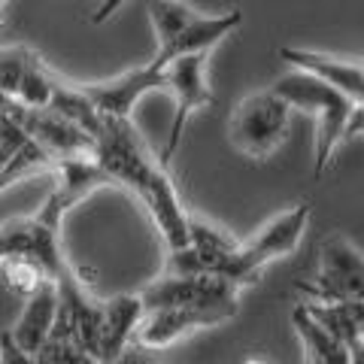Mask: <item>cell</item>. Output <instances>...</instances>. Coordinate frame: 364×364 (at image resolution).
<instances>
[{
	"label": "cell",
	"mask_w": 364,
	"mask_h": 364,
	"mask_svg": "<svg viewBox=\"0 0 364 364\" xmlns=\"http://www.w3.org/2000/svg\"><path fill=\"white\" fill-rule=\"evenodd\" d=\"M95 161L112 186L128 188L140 200L161 234L167 252H179L188 246V210L182 207L167 167L149 152L131 119L100 122V134L95 136Z\"/></svg>",
	"instance_id": "cell-1"
},
{
	"label": "cell",
	"mask_w": 364,
	"mask_h": 364,
	"mask_svg": "<svg viewBox=\"0 0 364 364\" xmlns=\"http://www.w3.org/2000/svg\"><path fill=\"white\" fill-rule=\"evenodd\" d=\"M270 91L277 97H282L289 104V109H306L316 119V143H313V173L322 176L331 158L337 152V146L346 140V124L352 119V104L349 97H343L331 85L318 82L316 76L289 70L286 76H279L270 85Z\"/></svg>",
	"instance_id": "cell-2"
},
{
	"label": "cell",
	"mask_w": 364,
	"mask_h": 364,
	"mask_svg": "<svg viewBox=\"0 0 364 364\" xmlns=\"http://www.w3.org/2000/svg\"><path fill=\"white\" fill-rule=\"evenodd\" d=\"M306 225H310V203H294V207L277 213L249 240L237 243L231 258L219 270V279L231 282L234 289L252 286L273 261L294 255V249L304 240Z\"/></svg>",
	"instance_id": "cell-3"
},
{
	"label": "cell",
	"mask_w": 364,
	"mask_h": 364,
	"mask_svg": "<svg viewBox=\"0 0 364 364\" xmlns=\"http://www.w3.org/2000/svg\"><path fill=\"white\" fill-rule=\"evenodd\" d=\"M61 228H64V215L55 213L46 200L37 213L4 222L0 225V264L13 258L33 261L58 286L73 270L61 243Z\"/></svg>",
	"instance_id": "cell-4"
},
{
	"label": "cell",
	"mask_w": 364,
	"mask_h": 364,
	"mask_svg": "<svg viewBox=\"0 0 364 364\" xmlns=\"http://www.w3.org/2000/svg\"><path fill=\"white\" fill-rule=\"evenodd\" d=\"M298 291L304 304H361L364 301V252L343 234L325 237L318 246V270Z\"/></svg>",
	"instance_id": "cell-5"
},
{
	"label": "cell",
	"mask_w": 364,
	"mask_h": 364,
	"mask_svg": "<svg viewBox=\"0 0 364 364\" xmlns=\"http://www.w3.org/2000/svg\"><path fill=\"white\" fill-rule=\"evenodd\" d=\"M289 116H291L289 104L273 95L270 88L255 91V95H246L237 104L231 122H228V136H231L237 152L261 161L270 152H277L282 140H286Z\"/></svg>",
	"instance_id": "cell-6"
},
{
	"label": "cell",
	"mask_w": 364,
	"mask_h": 364,
	"mask_svg": "<svg viewBox=\"0 0 364 364\" xmlns=\"http://www.w3.org/2000/svg\"><path fill=\"white\" fill-rule=\"evenodd\" d=\"M164 91H170V97H173V122H170V134H167V143L161 155H158V161L170 167L191 112L210 109L215 100L213 88L207 82V55H188V58L170 61L164 67Z\"/></svg>",
	"instance_id": "cell-7"
},
{
	"label": "cell",
	"mask_w": 364,
	"mask_h": 364,
	"mask_svg": "<svg viewBox=\"0 0 364 364\" xmlns=\"http://www.w3.org/2000/svg\"><path fill=\"white\" fill-rule=\"evenodd\" d=\"M146 310H164V306H222V310H240V289L210 273L195 277H158L152 286L140 291Z\"/></svg>",
	"instance_id": "cell-8"
},
{
	"label": "cell",
	"mask_w": 364,
	"mask_h": 364,
	"mask_svg": "<svg viewBox=\"0 0 364 364\" xmlns=\"http://www.w3.org/2000/svg\"><path fill=\"white\" fill-rule=\"evenodd\" d=\"M82 95L88 97V104L95 107V112L100 116V122H124L131 119L134 107L140 104L146 95L152 91H164V70L149 61L143 67H134V70H124L112 79H97V82H79Z\"/></svg>",
	"instance_id": "cell-9"
},
{
	"label": "cell",
	"mask_w": 364,
	"mask_h": 364,
	"mask_svg": "<svg viewBox=\"0 0 364 364\" xmlns=\"http://www.w3.org/2000/svg\"><path fill=\"white\" fill-rule=\"evenodd\" d=\"M237 310H222V306H164V310H146L134 343L140 349L158 352L179 343L182 337H191L222 322H231Z\"/></svg>",
	"instance_id": "cell-10"
},
{
	"label": "cell",
	"mask_w": 364,
	"mask_h": 364,
	"mask_svg": "<svg viewBox=\"0 0 364 364\" xmlns=\"http://www.w3.org/2000/svg\"><path fill=\"white\" fill-rule=\"evenodd\" d=\"M143 316H146V306L140 294H116V298L104 301L97 337H95V355L91 358L97 364H116L134 343Z\"/></svg>",
	"instance_id": "cell-11"
},
{
	"label": "cell",
	"mask_w": 364,
	"mask_h": 364,
	"mask_svg": "<svg viewBox=\"0 0 364 364\" xmlns=\"http://www.w3.org/2000/svg\"><path fill=\"white\" fill-rule=\"evenodd\" d=\"M243 25V9H231V13H215V16H207V13H198L195 21H188L173 40H167L164 46L155 49V58L152 64L158 70H164L170 61L176 58H188V55H210L215 46H219L225 37Z\"/></svg>",
	"instance_id": "cell-12"
},
{
	"label": "cell",
	"mask_w": 364,
	"mask_h": 364,
	"mask_svg": "<svg viewBox=\"0 0 364 364\" xmlns=\"http://www.w3.org/2000/svg\"><path fill=\"white\" fill-rule=\"evenodd\" d=\"M279 58L286 61L291 70L310 73L318 82L331 85L343 97H349L352 104H364V67L361 61L340 58V55L316 52V49H298V46H282Z\"/></svg>",
	"instance_id": "cell-13"
},
{
	"label": "cell",
	"mask_w": 364,
	"mask_h": 364,
	"mask_svg": "<svg viewBox=\"0 0 364 364\" xmlns=\"http://www.w3.org/2000/svg\"><path fill=\"white\" fill-rule=\"evenodd\" d=\"M52 191L46 203L61 213L67 219L76 203H82L85 198H91L95 191L112 186L109 176L100 170V164L95 161V155H79V158H61L58 164L52 167Z\"/></svg>",
	"instance_id": "cell-14"
},
{
	"label": "cell",
	"mask_w": 364,
	"mask_h": 364,
	"mask_svg": "<svg viewBox=\"0 0 364 364\" xmlns=\"http://www.w3.org/2000/svg\"><path fill=\"white\" fill-rule=\"evenodd\" d=\"M55 322H58V286L55 282H43L37 291L25 298V306H21L16 325L6 328V334L13 337V343L21 352H28L33 358L40 346L49 340V334L55 331Z\"/></svg>",
	"instance_id": "cell-15"
},
{
	"label": "cell",
	"mask_w": 364,
	"mask_h": 364,
	"mask_svg": "<svg viewBox=\"0 0 364 364\" xmlns=\"http://www.w3.org/2000/svg\"><path fill=\"white\" fill-rule=\"evenodd\" d=\"M146 13H149V25L155 33V49L164 46L167 40H173L188 21L198 18V9L186 4V0H149Z\"/></svg>",
	"instance_id": "cell-16"
},
{
	"label": "cell",
	"mask_w": 364,
	"mask_h": 364,
	"mask_svg": "<svg viewBox=\"0 0 364 364\" xmlns=\"http://www.w3.org/2000/svg\"><path fill=\"white\" fill-rule=\"evenodd\" d=\"M31 58H33V49H28V46L0 49V100H16Z\"/></svg>",
	"instance_id": "cell-17"
},
{
	"label": "cell",
	"mask_w": 364,
	"mask_h": 364,
	"mask_svg": "<svg viewBox=\"0 0 364 364\" xmlns=\"http://www.w3.org/2000/svg\"><path fill=\"white\" fill-rule=\"evenodd\" d=\"M0 270H4V279L6 286L13 289L16 294H21V298H28V294L37 291L43 282H52L46 273L33 264V261H25V258H13V261H4L0 264Z\"/></svg>",
	"instance_id": "cell-18"
},
{
	"label": "cell",
	"mask_w": 364,
	"mask_h": 364,
	"mask_svg": "<svg viewBox=\"0 0 364 364\" xmlns=\"http://www.w3.org/2000/svg\"><path fill=\"white\" fill-rule=\"evenodd\" d=\"M124 4H128V0H100L97 9L91 13V25H107V21L116 16Z\"/></svg>",
	"instance_id": "cell-19"
},
{
	"label": "cell",
	"mask_w": 364,
	"mask_h": 364,
	"mask_svg": "<svg viewBox=\"0 0 364 364\" xmlns=\"http://www.w3.org/2000/svg\"><path fill=\"white\" fill-rule=\"evenodd\" d=\"M346 136H364V104L352 109V119L346 124Z\"/></svg>",
	"instance_id": "cell-20"
},
{
	"label": "cell",
	"mask_w": 364,
	"mask_h": 364,
	"mask_svg": "<svg viewBox=\"0 0 364 364\" xmlns=\"http://www.w3.org/2000/svg\"><path fill=\"white\" fill-rule=\"evenodd\" d=\"M349 310H352V318H355V325H358V340H364V301L349 304Z\"/></svg>",
	"instance_id": "cell-21"
},
{
	"label": "cell",
	"mask_w": 364,
	"mask_h": 364,
	"mask_svg": "<svg viewBox=\"0 0 364 364\" xmlns=\"http://www.w3.org/2000/svg\"><path fill=\"white\" fill-rule=\"evenodd\" d=\"M349 361L352 364H364V340H355V343L349 346Z\"/></svg>",
	"instance_id": "cell-22"
},
{
	"label": "cell",
	"mask_w": 364,
	"mask_h": 364,
	"mask_svg": "<svg viewBox=\"0 0 364 364\" xmlns=\"http://www.w3.org/2000/svg\"><path fill=\"white\" fill-rule=\"evenodd\" d=\"M246 364H267V361H261V358H249Z\"/></svg>",
	"instance_id": "cell-23"
},
{
	"label": "cell",
	"mask_w": 364,
	"mask_h": 364,
	"mask_svg": "<svg viewBox=\"0 0 364 364\" xmlns=\"http://www.w3.org/2000/svg\"><path fill=\"white\" fill-rule=\"evenodd\" d=\"M4 4H6V0H0V6H4Z\"/></svg>",
	"instance_id": "cell-24"
},
{
	"label": "cell",
	"mask_w": 364,
	"mask_h": 364,
	"mask_svg": "<svg viewBox=\"0 0 364 364\" xmlns=\"http://www.w3.org/2000/svg\"><path fill=\"white\" fill-rule=\"evenodd\" d=\"M361 67H364V61H361Z\"/></svg>",
	"instance_id": "cell-25"
}]
</instances>
